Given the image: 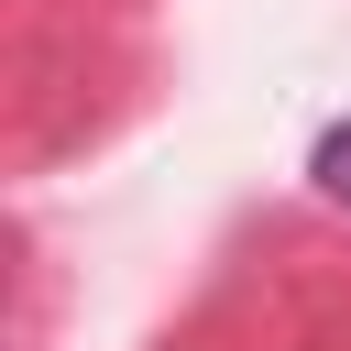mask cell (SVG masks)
<instances>
[{"instance_id": "cell-1", "label": "cell", "mask_w": 351, "mask_h": 351, "mask_svg": "<svg viewBox=\"0 0 351 351\" xmlns=\"http://www.w3.org/2000/svg\"><path fill=\"white\" fill-rule=\"evenodd\" d=\"M307 176H318V186H329V197L351 208V121H329V132H318V154H307Z\"/></svg>"}]
</instances>
